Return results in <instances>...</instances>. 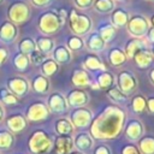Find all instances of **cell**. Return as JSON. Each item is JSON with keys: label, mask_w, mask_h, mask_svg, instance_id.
<instances>
[{"label": "cell", "mask_w": 154, "mask_h": 154, "mask_svg": "<svg viewBox=\"0 0 154 154\" xmlns=\"http://www.w3.org/2000/svg\"><path fill=\"white\" fill-rule=\"evenodd\" d=\"M64 20L60 18L58 12L47 11L41 14L38 19V29L45 34H54L59 30Z\"/></svg>", "instance_id": "1"}, {"label": "cell", "mask_w": 154, "mask_h": 154, "mask_svg": "<svg viewBox=\"0 0 154 154\" xmlns=\"http://www.w3.org/2000/svg\"><path fill=\"white\" fill-rule=\"evenodd\" d=\"M69 23L71 30L77 35H83L89 31L91 26V20L87 14L78 13L77 10H72L69 16Z\"/></svg>", "instance_id": "2"}, {"label": "cell", "mask_w": 154, "mask_h": 154, "mask_svg": "<svg viewBox=\"0 0 154 154\" xmlns=\"http://www.w3.org/2000/svg\"><path fill=\"white\" fill-rule=\"evenodd\" d=\"M30 17V8L23 1H16L7 8V19L12 23H23Z\"/></svg>", "instance_id": "3"}, {"label": "cell", "mask_w": 154, "mask_h": 154, "mask_svg": "<svg viewBox=\"0 0 154 154\" xmlns=\"http://www.w3.org/2000/svg\"><path fill=\"white\" fill-rule=\"evenodd\" d=\"M128 29L131 35L135 37H142L148 32L149 23L142 16H134L131 19L128 20Z\"/></svg>", "instance_id": "4"}, {"label": "cell", "mask_w": 154, "mask_h": 154, "mask_svg": "<svg viewBox=\"0 0 154 154\" xmlns=\"http://www.w3.org/2000/svg\"><path fill=\"white\" fill-rule=\"evenodd\" d=\"M7 87L8 90L14 94L16 96H23L28 93L29 90V83L25 78L20 77V76H16V77H11L7 79Z\"/></svg>", "instance_id": "5"}, {"label": "cell", "mask_w": 154, "mask_h": 154, "mask_svg": "<svg viewBox=\"0 0 154 154\" xmlns=\"http://www.w3.org/2000/svg\"><path fill=\"white\" fill-rule=\"evenodd\" d=\"M18 35V29L14 23L6 20L0 26V40L5 43H12Z\"/></svg>", "instance_id": "6"}, {"label": "cell", "mask_w": 154, "mask_h": 154, "mask_svg": "<svg viewBox=\"0 0 154 154\" xmlns=\"http://www.w3.org/2000/svg\"><path fill=\"white\" fill-rule=\"evenodd\" d=\"M118 87H119V90L120 91H123V93H130L136 87V79H135V77L130 72L123 71L118 76Z\"/></svg>", "instance_id": "7"}, {"label": "cell", "mask_w": 154, "mask_h": 154, "mask_svg": "<svg viewBox=\"0 0 154 154\" xmlns=\"http://www.w3.org/2000/svg\"><path fill=\"white\" fill-rule=\"evenodd\" d=\"M134 57H135V63L140 69L148 67L149 65H152V63L154 60V54L147 49H141Z\"/></svg>", "instance_id": "8"}, {"label": "cell", "mask_w": 154, "mask_h": 154, "mask_svg": "<svg viewBox=\"0 0 154 154\" xmlns=\"http://www.w3.org/2000/svg\"><path fill=\"white\" fill-rule=\"evenodd\" d=\"M144 41L141 38V37H135L132 40H130L126 45V48H125V55L126 58H134V55L140 52L141 49H144Z\"/></svg>", "instance_id": "9"}, {"label": "cell", "mask_w": 154, "mask_h": 154, "mask_svg": "<svg viewBox=\"0 0 154 154\" xmlns=\"http://www.w3.org/2000/svg\"><path fill=\"white\" fill-rule=\"evenodd\" d=\"M53 58L58 64H66L71 60V53L65 46H58L53 52Z\"/></svg>", "instance_id": "10"}, {"label": "cell", "mask_w": 154, "mask_h": 154, "mask_svg": "<svg viewBox=\"0 0 154 154\" xmlns=\"http://www.w3.org/2000/svg\"><path fill=\"white\" fill-rule=\"evenodd\" d=\"M48 103H49V106H51V108H52L53 111H58V112L65 109V107H66V106H65V105H66L65 99H64V96H63L61 94H59V93L52 94L51 97H49V100H48Z\"/></svg>", "instance_id": "11"}, {"label": "cell", "mask_w": 154, "mask_h": 154, "mask_svg": "<svg viewBox=\"0 0 154 154\" xmlns=\"http://www.w3.org/2000/svg\"><path fill=\"white\" fill-rule=\"evenodd\" d=\"M108 58H109L111 64L114 65V66H120V65H123V64L125 63V60H126L125 52L122 51V49H119V48H113V49H111Z\"/></svg>", "instance_id": "12"}, {"label": "cell", "mask_w": 154, "mask_h": 154, "mask_svg": "<svg viewBox=\"0 0 154 154\" xmlns=\"http://www.w3.org/2000/svg\"><path fill=\"white\" fill-rule=\"evenodd\" d=\"M90 82V78L88 76V73L84 70H76L72 75V83L76 87H85L88 85Z\"/></svg>", "instance_id": "13"}, {"label": "cell", "mask_w": 154, "mask_h": 154, "mask_svg": "<svg viewBox=\"0 0 154 154\" xmlns=\"http://www.w3.org/2000/svg\"><path fill=\"white\" fill-rule=\"evenodd\" d=\"M32 88L37 93H46L49 88V81L46 76L38 75L32 79Z\"/></svg>", "instance_id": "14"}, {"label": "cell", "mask_w": 154, "mask_h": 154, "mask_svg": "<svg viewBox=\"0 0 154 154\" xmlns=\"http://www.w3.org/2000/svg\"><path fill=\"white\" fill-rule=\"evenodd\" d=\"M46 113H47V109H46L45 105L41 103V102H37V103L31 105V107H30L29 111H28V116H29V118H31V119H40V118H43V117L46 116Z\"/></svg>", "instance_id": "15"}, {"label": "cell", "mask_w": 154, "mask_h": 154, "mask_svg": "<svg viewBox=\"0 0 154 154\" xmlns=\"http://www.w3.org/2000/svg\"><path fill=\"white\" fill-rule=\"evenodd\" d=\"M58 63L54 60V59H46L43 63H42V66H41V71H42V75L46 76V77H51L53 76L57 71H58Z\"/></svg>", "instance_id": "16"}, {"label": "cell", "mask_w": 154, "mask_h": 154, "mask_svg": "<svg viewBox=\"0 0 154 154\" xmlns=\"http://www.w3.org/2000/svg\"><path fill=\"white\" fill-rule=\"evenodd\" d=\"M128 20H129L128 14L123 10H116L112 13V23H113V26H116V28L124 26L128 23Z\"/></svg>", "instance_id": "17"}, {"label": "cell", "mask_w": 154, "mask_h": 154, "mask_svg": "<svg viewBox=\"0 0 154 154\" xmlns=\"http://www.w3.org/2000/svg\"><path fill=\"white\" fill-rule=\"evenodd\" d=\"M114 83V77L112 73L109 72H102L99 75L97 79H96V84H97V88H109L112 87Z\"/></svg>", "instance_id": "18"}, {"label": "cell", "mask_w": 154, "mask_h": 154, "mask_svg": "<svg viewBox=\"0 0 154 154\" xmlns=\"http://www.w3.org/2000/svg\"><path fill=\"white\" fill-rule=\"evenodd\" d=\"M105 45L106 42L101 38V36L99 34H93L89 40H88V46L90 49L95 51V52H99V51H102L105 48Z\"/></svg>", "instance_id": "19"}, {"label": "cell", "mask_w": 154, "mask_h": 154, "mask_svg": "<svg viewBox=\"0 0 154 154\" xmlns=\"http://www.w3.org/2000/svg\"><path fill=\"white\" fill-rule=\"evenodd\" d=\"M18 47H19V52L20 53H24V54H30L31 52H34L36 49V43L32 38L30 37H24L19 43H18Z\"/></svg>", "instance_id": "20"}, {"label": "cell", "mask_w": 154, "mask_h": 154, "mask_svg": "<svg viewBox=\"0 0 154 154\" xmlns=\"http://www.w3.org/2000/svg\"><path fill=\"white\" fill-rule=\"evenodd\" d=\"M35 43L37 46V49L41 51L45 54L49 53L53 49V47H54V42L49 37H40V38H37V41Z\"/></svg>", "instance_id": "21"}, {"label": "cell", "mask_w": 154, "mask_h": 154, "mask_svg": "<svg viewBox=\"0 0 154 154\" xmlns=\"http://www.w3.org/2000/svg\"><path fill=\"white\" fill-rule=\"evenodd\" d=\"M87 100L88 97L82 90H73L69 94V101L71 105H82Z\"/></svg>", "instance_id": "22"}, {"label": "cell", "mask_w": 154, "mask_h": 154, "mask_svg": "<svg viewBox=\"0 0 154 154\" xmlns=\"http://www.w3.org/2000/svg\"><path fill=\"white\" fill-rule=\"evenodd\" d=\"M29 63H30V60H29L28 55L24 54V53H20V52L17 53L16 57H14V59H13L14 66H16L18 70H20V71L25 70V69L29 66Z\"/></svg>", "instance_id": "23"}, {"label": "cell", "mask_w": 154, "mask_h": 154, "mask_svg": "<svg viewBox=\"0 0 154 154\" xmlns=\"http://www.w3.org/2000/svg\"><path fill=\"white\" fill-rule=\"evenodd\" d=\"M84 66L89 70H101L103 69L102 63L96 55H88L84 60Z\"/></svg>", "instance_id": "24"}, {"label": "cell", "mask_w": 154, "mask_h": 154, "mask_svg": "<svg viewBox=\"0 0 154 154\" xmlns=\"http://www.w3.org/2000/svg\"><path fill=\"white\" fill-rule=\"evenodd\" d=\"M95 8L102 13L111 12L114 8V1L113 0H96L95 1Z\"/></svg>", "instance_id": "25"}, {"label": "cell", "mask_w": 154, "mask_h": 154, "mask_svg": "<svg viewBox=\"0 0 154 154\" xmlns=\"http://www.w3.org/2000/svg\"><path fill=\"white\" fill-rule=\"evenodd\" d=\"M114 34H116V29H114V26L108 24V25H105V26L101 28L99 35L101 36V38H102L105 42H109V41L113 38Z\"/></svg>", "instance_id": "26"}, {"label": "cell", "mask_w": 154, "mask_h": 154, "mask_svg": "<svg viewBox=\"0 0 154 154\" xmlns=\"http://www.w3.org/2000/svg\"><path fill=\"white\" fill-rule=\"evenodd\" d=\"M0 94H1V99L6 105H11V103H16L18 101L17 96L14 94H12L10 90H6L5 88L0 89Z\"/></svg>", "instance_id": "27"}, {"label": "cell", "mask_w": 154, "mask_h": 154, "mask_svg": "<svg viewBox=\"0 0 154 154\" xmlns=\"http://www.w3.org/2000/svg\"><path fill=\"white\" fill-rule=\"evenodd\" d=\"M29 55H30L29 60H30L31 63H34L35 65L42 64V63L46 60V54H45V53H42V52H41V51H38V49H35V51H34V52H31Z\"/></svg>", "instance_id": "28"}, {"label": "cell", "mask_w": 154, "mask_h": 154, "mask_svg": "<svg viewBox=\"0 0 154 154\" xmlns=\"http://www.w3.org/2000/svg\"><path fill=\"white\" fill-rule=\"evenodd\" d=\"M83 45H84L83 40H82L81 37H78V36H72V37H70L69 41H67V47H69L70 49H72V51L81 49V48L83 47Z\"/></svg>", "instance_id": "29"}, {"label": "cell", "mask_w": 154, "mask_h": 154, "mask_svg": "<svg viewBox=\"0 0 154 154\" xmlns=\"http://www.w3.org/2000/svg\"><path fill=\"white\" fill-rule=\"evenodd\" d=\"M8 125H10V128H12L13 130L18 131L19 129L23 128V125H24V120H23L22 117L14 116V117H12V118L8 119Z\"/></svg>", "instance_id": "30"}, {"label": "cell", "mask_w": 154, "mask_h": 154, "mask_svg": "<svg viewBox=\"0 0 154 154\" xmlns=\"http://www.w3.org/2000/svg\"><path fill=\"white\" fill-rule=\"evenodd\" d=\"M108 93H109L111 97L114 99L116 101H124V100L126 99L125 94H124L123 91H120L119 89H117V88H112V89H109Z\"/></svg>", "instance_id": "31"}, {"label": "cell", "mask_w": 154, "mask_h": 154, "mask_svg": "<svg viewBox=\"0 0 154 154\" xmlns=\"http://www.w3.org/2000/svg\"><path fill=\"white\" fill-rule=\"evenodd\" d=\"M132 105H134V109H135V111H142V109L144 108V105H146V102H144L143 97H141V96H137V97H135V99H134V101H132Z\"/></svg>", "instance_id": "32"}, {"label": "cell", "mask_w": 154, "mask_h": 154, "mask_svg": "<svg viewBox=\"0 0 154 154\" xmlns=\"http://www.w3.org/2000/svg\"><path fill=\"white\" fill-rule=\"evenodd\" d=\"M93 1H94V0H75V4H76V6H77L78 8L83 10V8L89 7V6L93 4Z\"/></svg>", "instance_id": "33"}, {"label": "cell", "mask_w": 154, "mask_h": 154, "mask_svg": "<svg viewBox=\"0 0 154 154\" xmlns=\"http://www.w3.org/2000/svg\"><path fill=\"white\" fill-rule=\"evenodd\" d=\"M7 55H8L7 51H6L5 48L0 47V65H2V64L6 61V59H7Z\"/></svg>", "instance_id": "34"}, {"label": "cell", "mask_w": 154, "mask_h": 154, "mask_svg": "<svg viewBox=\"0 0 154 154\" xmlns=\"http://www.w3.org/2000/svg\"><path fill=\"white\" fill-rule=\"evenodd\" d=\"M52 0H31V2L35 5V6H38V7H43L46 5H48Z\"/></svg>", "instance_id": "35"}, {"label": "cell", "mask_w": 154, "mask_h": 154, "mask_svg": "<svg viewBox=\"0 0 154 154\" xmlns=\"http://www.w3.org/2000/svg\"><path fill=\"white\" fill-rule=\"evenodd\" d=\"M148 37L150 38V41H153V42H154V26H153L152 29H149V30H148Z\"/></svg>", "instance_id": "36"}, {"label": "cell", "mask_w": 154, "mask_h": 154, "mask_svg": "<svg viewBox=\"0 0 154 154\" xmlns=\"http://www.w3.org/2000/svg\"><path fill=\"white\" fill-rule=\"evenodd\" d=\"M149 107H150L152 111H154V100H153V99L149 100Z\"/></svg>", "instance_id": "37"}, {"label": "cell", "mask_w": 154, "mask_h": 154, "mask_svg": "<svg viewBox=\"0 0 154 154\" xmlns=\"http://www.w3.org/2000/svg\"><path fill=\"white\" fill-rule=\"evenodd\" d=\"M150 81L154 83V69L150 71Z\"/></svg>", "instance_id": "38"}, {"label": "cell", "mask_w": 154, "mask_h": 154, "mask_svg": "<svg viewBox=\"0 0 154 154\" xmlns=\"http://www.w3.org/2000/svg\"><path fill=\"white\" fill-rule=\"evenodd\" d=\"M152 24H153V26H154V14H153V17H152Z\"/></svg>", "instance_id": "39"}, {"label": "cell", "mask_w": 154, "mask_h": 154, "mask_svg": "<svg viewBox=\"0 0 154 154\" xmlns=\"http://www.w3.org/2000/svg\"><path fill=\"white\" fill-rule=\"evenodd\" d=\"M1 114H2V108L0 107V118H1Z\"/></svg>", "instance_id": "40"}, {"label": "cell", "mask_w": 154, "mask_h": 154, "mask_svg": "<svg viewBox=\"0 0 154 154\" xmlns=\"http://www.w3.org/2000/svg\"><path fill=\"white\" fill-rule=\"evenodd\" d=\"M2 1H4V0H0V4H1V2H2Z\"/></svg>", "instance_id": "41"}, {"label": "cell", "mask_w": 154, "mask_h": 154, "mask_svg": "<svg viewBox=\"0 0 154 154\" xmlns=\"http://www.w3.org/2000/svg\"><path fill=\"white\" fill-rule=\"evenodd\" d=\"M148 1H152V0H148Z\"/></svg>", "instance_id": "42"}, {"label": "cell", "mask_w": 154, "mask_h": 154, "mask_svg": "<svg viewBox=\"0 0 154 154\" xmlns=\"http://www.w3.org/2000/svg\"><path fill=\"white\" fill-rule=\"evenodd\" d=\"M119 1H122V0H119Z\"/></svg>", "instance_id": "43"}, {"label": "cell", "mask_w": 154, "mask_h": 154, "mask_svg": "<svg viewBox=\"0 0 154 154\" xmlns=\"http://www.w3.org/2000/svg\"><path fill=\"white\" fill-rule=\"evenodd\" d=\"M153 54H154V53H153Z\"/></svg>", "instance_id": "44"}]
</instances>
